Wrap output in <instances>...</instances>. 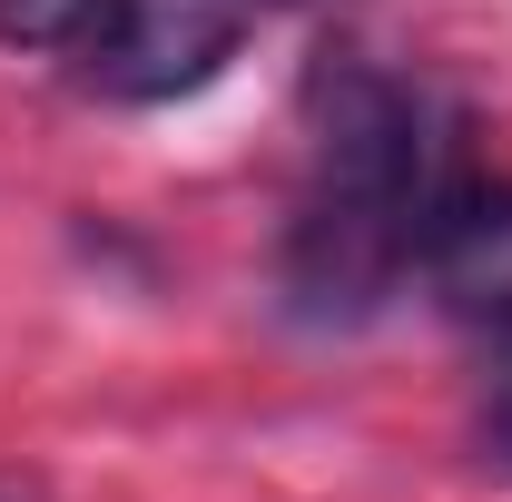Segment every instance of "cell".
Instances as JSON below:
<instances>
[{
  "mask_svg": "<svg viewBox=\"0 0 512 502\" xmlns=\"http://www.w3.org/2000/svg\"><path fill=\"white\" fill-rule=\"evenodd\" d=\"M493 335H503V355H493V384H483L473 443H483V463H493V473H512V325H493Z\"/></svg>",
  "mask_w": 512,
  "mask_h": 502,
  "instance_id": "obj_5",
  "label": "cell"
},
{
  "mask_svg": "<svg viewBox=\"0 0 512 502\" xmlns=\"http://www.w3.org/2000/svg\"><path fill=\"white\" fill-rule=\"evenodd\" d=\"M237 40H247V0H99L89 30L69 40V69L89 99L168 109L237 60Z\"/></svg>",
  "mask_w": 512,
  "mask_h": 502,
  "instance_id": "obj_2",
  "label": "cell"
},
{
  "mask_svg": "<svg viewBox=\"0 0 512 502\" xmlns=\"http://www.w3.org/2000/svg\"><path fill=\"white\" fill-rule=\"evenodd\" d=\"M89 10L99 0H0V50H60L69 60V40L89 30Z\"/></svg>",
  "mask_w": 512,
  "mask_h": 502,
  "instance_id": "obj_4",
  "label": "cell"
},
{
  "mask_svg": "<svg viewBox=\"0 0 512 502\" xmlns=\"http://www.w3.org/2000/svg\"><path fill=\"white\" fill-rule=\"evenodd\" d=\"M0 502H50L40 483H20V473H0Z\"/></svg>",
  "mask_w": 512,
  "mask_h": 502,
  "instance_id": "obj_6",
  "label": "cell"
},
{
  "mask_svg": "<svg viewBox=\"0 0 512 502\" xmlns=\"http://www.w3.org/2000/svg\"><path fill=\"white\" fill-rule=\"evenodd\" d=\"M463 119L424 79H394L365 60L316 69V168L286 217L276 286L296 325H365V315L424 276V237L463 188Z\"/></svg>",
  "mask_w": 512,
  "mask_h": 502,
  "instance_id": "obj_1",
  "label": "cell"
},
{
  "mask_svg": "<svg viewBox=\"0 0 512 502\" xmlns=\"http://www.w3.org/2000/svg\"><path fill=\"white\" fill-rule=\"evenodd\" d=\"M424 286L463 325H512V178H463L424 237Z\"/></svg>",
  "mask_w": 512,
  "mask_h": 502,
  "instance_id": "obj_3",
  "label": "cell"
}]
</instances>
